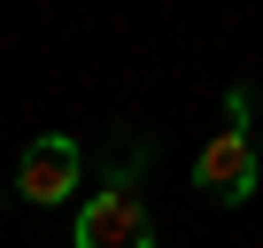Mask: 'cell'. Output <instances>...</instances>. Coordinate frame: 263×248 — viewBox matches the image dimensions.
I'll list each match as a JSON object with an SVG mask.
<instances>
[{"instance_id":"6da1fadb","label":"cell","mask_w":263,"mask_h":248,"mask_svg":"<svg viewBox=\"0 0 263 248\" xmlns=\"http://www.w3.org/2000/svg\"><path fill=\"white\" fill-rule=\"evenodd\" d=\"M78 248H155V209L140 194V155L124 171H108L78 202Z\"/></svg>"},{"instance_id":"7a4b0ae2","label":"cell","mask_w":263,"mask_h":248,"mask_svg":"<svg viewBox=\"0 0 263 248\" xmlns=\"http://www.w3.org/2000/svg\"><path fill=\"white\" fill-rule=\"evenodd\" d=\"M255 140H248V93L232 85L224 93V124H217V140L194 155V186L201 194H217V202H248L255 194Z\"/></svg>"},{"instance_id":"3957f363","label":"cell","mask_w":263,"mask_h":248,"mask_svg":"<svg viewBox=\"0 0 263 248\" xmlns=\"http://www.w3.org/2000/svg\"><path fill=\"white\" fill-rule=\"evenodd\" d=\"M78 179H85L78 140H70V132H47V140H31V148H24V163H16V202L54 209V202H70V194H78Z\"/></svg>"},{"instance_id":"277c9868","label":"cell","mask_w":263,"mask_h":248,"mask_svg":"<svg viewBox=\"0 0 263 248\" xmlns=\"http://www.w3.org/2000/svg\"><path fill=\"white\" fill-rule=\"evenodd\" d=\"M255 163H263V148H255Z\"/></svg>"}]
</instances>
